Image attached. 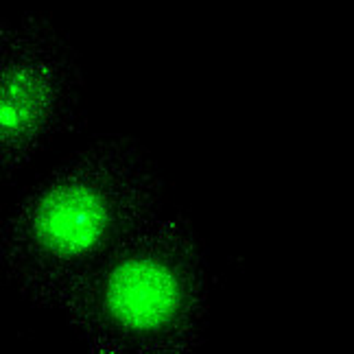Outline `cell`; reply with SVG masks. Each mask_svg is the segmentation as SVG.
Here are the masks:
<instances>
[{
    "instance_id": "2",
    "label": "cell",
    "mask_w": 354,
    "mask_h": 354,
    "mask_svg": "<svg viewBox=\"0 0 354 354\" xmlns=\"http://www.w3.org/2000/svg\"><path fill=\"white\" fill-rule=\"evenodd\" d=\"M59 310L88 346L199 350L210 315V271L197 227L182 212H162L90 269Z\"/></svg>"
},
{
    "instance_id": "1",
    "label": "cell",
    "mask_w": 354,
    "mask_h": 354,
    "mask_svg": "<svg viewBox=\"0 0 354 354\" xmlns=\"http://www.w3.org/2000/svg\"><path fill=\"white\" fill-rule=\"evenodd\" d=\"M165 208V180L129 136H101L22 193L0 230L5 280L29 304L59 308L90 269Z\"/></svg>"
},
{
    "instance_id": "4",
    "label": "cell",
    "mask_w": 354,
    "mask_h": 354,
    "mask_svg": "<svg viewBox=\"0 0 354 354\" xmlns=\"http://www.w3.org/2000/svg\"><path fill=\"white\" fill-rule=\"evenodd\" d=\"M88 354H199L195 348L180 346H116V344H92Z\"/></svg>"
},
{
    "instance_id": "3",
    "label": "cell",
    "mask_w": 354,
    "mask_h": 354,
    "mask_svg": "<svg viewBox=\"0 0 354 354\" xmlns=\"http://www.w3.org/2000/svg\"><path fill=\"white\" fill-rule=\"evenodd\" d=\"M84 77L77 50L42 13L0 24V167L16 177L81 120Z\"/></svg>"
}]
</instances>
